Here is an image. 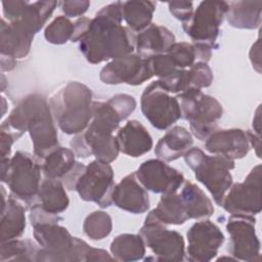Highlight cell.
<instances>
[{"label": "cell", "mask_w": 262, "mask_h": 262, "mask_svg": "<svg viewBox=\"0 0 262 262\" xmlns=\"http://www.w3.org/2000/svg\"><path fill=\"white\" fill-rule=\"evenodd\" d=\"M158 82L168 93L180 94L209 87L213 82V73L207 62L196 61L188 70L179 69L172 75L159 79Z\"/></svg>", "instance_id": "obj_19"}, {"label": "cell", "mask_w": 262, "mask_h": 262, "mask_svg": "<svg viewBox=\"0 0 262 262\" xmlns=\"http://www.w3.org/2000/svg\"><path fill=\"white\" fill-rule=\"evenodd\" d=\"M40 246L32 239H10L1 243L0 261H37Z\"/></svg>", "instance_id": "obj_34"}, {"label": "cell", "mask_w": 262, "mask_h": 262, "mask_svg": "<svg viewBox=\"0 0 262 262\" xmlns=\"http://www.w3.org/2000/svg\"><path fill=\"white\" fill-rule=\"evenodd\" d=\"M59 2L56 1H4L3 18L18 25L36 35L46 24Z\"/></svg>", "instance_id": "obj_16"}, {"label": "cell", "mask_w": 262, "mask_h": 262, "mask_svg": "<svg viewBox=\"0 0 262 262\" xmlns=\"http://www.w3.org/2000/svg\"><path fill=\"white\" fill-rule=\"evenodd\" d=\"M175 43L174 34L164 26L150 24L147 28L136 34L135 50L142 57L165 53Z\"/></svg>", "instance_id": "obj_25"}, {"label": "cell", "mask_w": 262, "mask_h": 262, "mask_svg": "<svg viewBox=\"0 0 262 262\" xmlns=\"http://www.w3.org/2000/svg\"><path fill=\"white\" fill-rule=\"evenodd\" d=\"M116 137L120 151L132 158L148 152L154 144L147 129L136 120L128 121L118 130Z\"/></svg>", "instance_id": "obj_22"}, {"label": "cell", "mask_w": 262, "mask_h": 262, "mask_svg": "<svg viewBox=\"0 0 262 262\" xmlns=\"http://www.w3.org/2000/svg\"><path fill=\"white\" fill-rule=\"evenodd\" d=\"M41 171L38 161L26 151L18 150L12 158H1V181L8 186L10 195L29 208L36 203Z\"/></svg>", "instance_id": "obj_6"}, {"label": "cell", "mask_w": 262, "mask_h": 262, "mask_svg": "<svg viewBox=\"0 0 262 262\" xmlns=\"http://www.w3.org/2000/svg\"><path fill=\"white\" fill-rule=\"evenodd\" d=\"M165 53L171 57L177 69L189 68L198 59L194 45L188 42H175Z\"/></svg>", "instance_id": "obj_37"}, {"label": "cell", "mask_w": 262, "mask_h": 262, "mask_svg": "<svg viewBox=\"0 0 262 262\" xmlns=\"http://www.w3.org/2000/svg\"><path fill=\"white\" fill-rule=\"evenodd\" d=\"M187 260L192 262H208L213 260L219 248L224 243L221 229L208 219L193 223L187 233Z\"/></svg>", "instance_id": "obj_17"}, {"label": "cell", "mask_w": 262, "mask_h": 262, "mask_svg": "<svg viewBox=\"0 0 262 262\" xmlns=\"http://www.w3.org/2000/svg\"><path fill=\"white\" fill-rule=\"evenodd\" d=\"M182 118L188 121L189 129L199 140H206L218 130V121L223 116L222 104L201 90L177 94Z\"/></svg>", "instance_id": "obj_8"}, {"label": "cell", "mask_w": 262, "mask_h": 262, "mask_svg": "<svg viewBox=\"0 0 262 262\" xmlns=\"http://www.w3.org/2000/svg\"><path fill=\"white\" fill-rule=\"evenodd\" d=\"M261 165H256L243 182L234 183L226 192L222 207L231 215L254 216L261 212Z\"/></svg>", "instance_id": "obj_13"}, {"label": "cell", "mask_w": 262, "mask_h": 262, "mask_svg": "<svg viewBox=\"0 0 262 262\" xmlns=\"http://www.w3.org/2000/svg\"><path fill=\"white\" fill-rule=\"evenodd\" d=\"M227 8L228 2L225 1H203L198 5L191 16L182 23L183 31L191 39L192 44L212 50L217 47L220 26Z\"/></svg>", "instance_id": "obj_9"}, {"label": "cell", "mask_w": 262, "mask_h": 262, "mask_svg": "<svg viewBox=\"0 0 262 262\" xmlns=\"http://www.w3.org/2000/svg\"><path fill=\"white\" fill-rule=\"evenodd\" d=\"M205 141V148L210 154L233 161L246 157L251 148L248 132L238 128L216 130Z\"/></svg>", "instance_id": "obj_20"}, {"label": "cell", "mask_w": 262, "mask_h": 262, "mask_svg": "<svg viewBox=\"0 0 262 262\" xmlns=\"http://www.w3.org/2000/svg\"><path fill=\"white\" fill-rule=\"evenodd\" d=\"M74 29V23L69 17L58 15L47 25L44 30V37L51 44L61 45L72 39Z\"/></svg>", "instance_id": "obj_36"}, {"label": "cell", "mask_w": 262, "mask_h": 262, "mask_svg": "<svg viewBox=\"0 0 262 262\" xmlns=\"http://www.w3.org/2000/svg\"><path fill=\"white\" fill-rule=\"evenodd\" d=\"M32 226L34 238L40 246L37 261H87L91 247L85 241L73 236L58 222H41Z\"/></svg>", "instance_id": "obj_5"}, {"label": "cell", "mask_w": 262, "mask_h": 262, "mask_svg": "<svg viewBox=\"0 0 262 262\" xmlns=\"http://www.w3.org/2000/svg\"><path fill=\"white\" fill-rule=\"evenodd\" d=\"M260 39L258 38L256 42L252 45V48L250 50V60L253 64V68L256 69L258 73H260L261 68V61H260Z\"/></svg>", "instance_id": "obj_42"}, {"label": "cell", "mask_w": 262, "mask_h": 262, "mask_svg": "<svg viewBox=\"0 0 262 262\" xmlns=\"http://www.w3.org/2000/svg\"><path fill=\"white\" fill-rule=\"evenodd\" d=\"M165 225H181L188 220L180 193L162 194L158 206L150 211Z\"/></svg>", "instance_id": "obj_32"}, {"label": "cell", "mask_w": 262, "mask_h": 262, "mask_svg": "<svg viewBox=\"0 0 262 262\" xmlns=\"http://www.w3.org/2000/svg\"><path fill=\"white\" fill-rule=\"evenodd\" d=\"M18 137L10 130L4 127H0V141H1V158H9L10 150L13 142Z\"/></svg>", "instance_id": "obj_41"}, {"label": "cell", "mask_w": 262, "mask_h": 262, "mask_svg": "<svg viewBox=\"0 0 262 262\" xmlns=\"http://www.w3.org/2000/svg\"><path fill=\"white\" fill-rule=\"evenodd\" d=\"M152 1H122V15L127 27L134 33H139L151 24L156 9Z\"/></svg>", "instance_id": "obj_31"}, {"label": "cell", "mask_w": 262, "mask_h": 262, "mask_svg": "<svg viewBox=\"0 0 262 262\" xmlns=\"http://www.w3.org/2000/svg\"><path fill=\"white\" fill-rule=\"evenodd\" d=\"M59 4L61 5V10L67 17H76L83 15L87 11L90 2L87 0H72L62 1L59 2Z\"/></svg>", "instance_id": "obj_40"}, {"label": "cell", "mask_w": 262, "mask_h": 262, "mask_svg": "<svg viewBox=\"0 0 262 262\" xmlns=\"http://www.w3.org/2000/svg\"><path fill=\"white\" fill-rule=\"evenodd\" d=\"M260 106L261 105H258L256 112H255V116H254V119H253V123H252V126H253V130H254V133L258 136H260V131H261V124H260Z\"/></svg>", "instance_id": "obj_45"}, {"label": "cell", "mask_w": 262, "mask_h": 262, "mask_svg": "<svg viewBox=\"0 0 262 262\" xmlns=\"http://www.w3.org/2000/svg\"><path fill=\"white\" fill-rule=\"evenodd\" d=\"M1 78H2V88H1V91H4V89H5V87H4V85H5V76L2 74Z\"/></svg>", "instance_id": "obj_46"}, {"label": "cell", "mask_w": 262, "mask_h": 262, "mask_svg": "<svg viewBox=\"0 0 262 262\" xmlns=\"http://www.w3.org/2000/svg\"><path fill=\"white\" fill-rule=\"evenodd\" d=\"M48 104L58 128L69 135L83 132L92 119V91L77 81L56 89L49 96Z\"/></svg>", "instance_id": "obj_4"}, {"label": "cell", "mask_w": 262, "mask_h": 262, "mask_svg": "<svg viewBox=\"0 0 262 262\" xmlns=\"http://www.w3.org/2000/svg\"><path fill=\"white\" fill-rule=\"evenodd\" d=\"M112 203L118 208L132 214H141L149 208L147 190L138 181L135 172L128 174L115 184L112 192Z\"/></svg>", "instance_id": "obj_21"}, {"label": "cell", "mask_w": 262, "mask_h": 262, "mask_svg": "<svg viewBox=\"0 0 262 262\" xmlns=\"http://www.w3.org/2000/svg\"><path fill=\"white\" fill-rule=\"evenodd\" d=\"M154 77L148 58L130 53L107 62L99 73V79L107 85L127 84L137 86Z\"/></svg>", "instance_id": "obj_15"}, {"label": "cell", "mask_w": 262, "mask_h": 262, "mask_svg": "<svg viewBox=\"0 0 262 262\" xmlns=\"http://www.w3.org/2000/svg\"><path fill=\"white\" fill-rule=\"evenodd\" d=\"M183 157L196 180L209 190L214 202L221 206L232 185L230 171L234 169V161L220 155L209 156L199 147L189 148Z\"/></svg>", "instance_id": "obj_7"}, {"label": "cell", "mask_w": 262, "mask_h": 262, "mask_svg": "<svg viewBox=\"0 0 262 262\" xmlns=\"http://www.w3.org/2000/svg\"><path fill=\"white\" fill-rule=\"evenodd\" d=\"M180 195L188 219L204 220L213 215L214 207L212 201L193 182L189 180L184 181Z\"/></svg>", "instance_id": "obj_30"}, {"label": "cell", "mask_w": 262, "mask_h": 262, "mask_svg": "<svg viewBox=\"0 0 262 262\" xmlns=\"http://www.w3.org/2000/svg\"><path fill=\"white\" fill-rule=\"evenodd\" d=\"M248 132V136H249V140H250V144L251 146L254 147V149L256 150V155L258 158H260V136L256 135L254 132H251V131H247Z\"/></svg>", "instance_id": "obj_43"}, {"label": "cell", "mask_w": 262, "mask_h": 262, "mask_svg": "<svg viewBox=\"0 0 262 262\" xmlns=\"http://www.w3.org/2000/svg\"><path fill=\"white\" fill-rule=\"evenodd\" d=\"M110 250L115 260L137 261L145 255V244L139 233H122L113 239Z\"/></svg>", "instance_id": "obj_33"}, {"label": "cell", "mask_w": 262, "mask_h": 262, "mask_svg": "<svg viewBox=\"0 0 262 262\" xmlns=\"http://www.w3.org/2000/svg\"><path fill=\"white\" fill-rule=\"evenodd\" d=\"M135 107V98L125 93L116 94L107 101H93L92 119L83 132L72 138L71 149L79 158L94 156L104 163L114 162L120 152L114 132Z\"/></svg>", "instance_id": "obj_1"}, {"label": "cell", "mask_w": 262, "mask_h": 262, "mask_svg": "<svg viewBox=\"0 0 262 262\" xmlns=\"http://www.w3.org/2000/svg\"><path fill=\"white\" fill-rule=\"evenodd\" d=\"M34 205L49 215L59 216L70 205L66 186L60 180L45 178L41 182Z\"/></svg>", "instance_id": "obj_27"}, {"label": "cell", "mask_w": 262, "mask_h": 262, "mask_svg": "<svg viewBox=\"0 0 262 262\" xmlns=\"http://www.w3.org/2000/svg\"><path fill=\"white\" fill-rule=\"evenodd\" d=\"M168 8L175 18L184 23L193 12V3L190 1H170L168 2Z\"/></svg>", "instance_id": "obj_39"}, {"label": "cell", "mask_w": 262, "mask_h": 262, "mask_svg": "<svg viewBox=\"0 0 262 262\" xmlns=\"http://www.w3.org/2000/svg\"><path fill=\"white\" fill-rule=\"evenodd\" d=\"M35 35L27 29L1 19L0 55L12 59H20L30 52Z\"/></svg>", "instance_id": "obj_23"}, {"label": "cell", "mask_w": 262, "mask_h": 262, "mask_svg": "<svg viewBox=\"0 0 262 262\" xmlns=\"http://www.w3.org/2000/svg\"><path fill=\"white\" fill-rule=\"evenodd\" d=\"M114 186V170L112 166L110 163L95 159L85 166L75 183V190L81 200L93 202L104 209L113 204L112 192Z\"/></svg>", "instance_id": "obj_11"}, {"label": "cell", "mask_w": 262, "mask_h": 262, "mask_svg": "<svg viewBox=\"0 0 262 262\" xmlns=\"http://www.w3.org/2000/svg\"><path fill=\"white\" fill-rule=\"evenodd\" d=\"M16 66V60L9 58V57H4L1 56V71L5 72V71H11L15 68Z\"/></svg>", "instance_id": "obj_44"}, {"label": "cell", "mask_w": 262, "mask_h": 262, "mask_svg": "<svg viewBox=\"0 0 262 262\" xmlns=\"http://www.w3.org/2000/svg\"><path fill=\"white\" fill-rule=\"evenodd\" d=\"M135 174L141 185L154 193H174L185 181L181 172L160 159L144 161Z\"/></svg>", "instance_id": "obj_18"}, {"label": "cell", "mask_w": 262, "mask_h": 262, "mask_svg": "<svg viewBox=\"0 0 262 262\" xmlns=\"http://www.w3.org/2000/svg\"><path fill=\"white\" fill-rule=\"evenodd\" d=\"M192 143V136L186 128L174 126L160 138L155 147V155L160 160L172 162L183 157Z\"/></svg>", "instance_id": "obj_26"}, {"label": "cell", "mask_w": 262, "mask_h": 262, "mask_svg": "<svg viewBox=\"0 0 262 262\" xmlns=\"http://www.w3.org/2000/svg\"><path fill=\"white\" fill-rule=\"evenodd\" d=\"M140 106L145 119L159 130L168 129L182 117L178 99L163 89L158 80L144 88Z\"/></svg>", "instance_id": "obj_12"}, {"label": "cell", "mask_w": 262, "mask_h": 262, "mask_svg": "<svg viewBox=\"0 0 262 262\" xmlns=\"http://www.w3.org/2000/svg\"><path fill=\"white\" fill-rule=\"evenodd\" d=\"M122 1L99 9L79 39V48L87 61L96 64L135 50L136 34L122 26Z\"/></svg>", "instance_id": "obj_2"}, {"label": "cell", "mask_w": 262, "mask_h": 262, "mask_svg": "<svg viewBox=\"0 0 262 262\" xmlns=\"http://www.w3.org/2000/svg\"><path fill=\"white\" fill-rule=\"evenodd\" d=\"M256 219L254 216L231 215L226 223L229 234L227 251L234 260L259 262L260 241L256 233Z\"/></svg>", "instance_id": "obj_14"}, {"label": "cell", "mask_w": 262, "mask_h": 262, "mask_svg": "<svg viewBox=\"0 0 262 262\" xmlns=\"http://www.w3.org/2000/svg\"><path fill=\"white\" fill-rule=\"evenodd\" d=\"M139 234L143 238L145 247L149 248L154 254L152 258L145 260L178 262L185 259L183 236L176 230L168 229L167 225L159 221L151 212L146 215Z\"/></svg>", "instance_id": "obj_10"}, {"label": "cell", "mask_w": 262, "mask_h": 262, "mask_svg": "<svg viewBox=\"0 0 262 262\" xmlns=\"http://www.w3.org/2000/svg\"><path fill=\"white\" fill-rule=\"evenodd\" d=\"M113 229L111 216L104 211H94L90 213L83 222L84 233L93 241L106 237Z\"/></svg>", "instance_id": "obj_35"}, {"label": "cell", "mask_w": 262, "mask_h": 262, "mask_svg": "<svg viewBox=\"0 0 262 262\" xmlns=\"http://www.w3.org/2000/svg\"><path fill=\"white\" fill-rule=\"evenodd\" d=\"M262 1H231L225 17L236 29L254 30L261 25Z\"/></svg>", "instance_id": "obj_28"}, {"label": "cell", "mask_w": 262, "mask_h": 262, "mask_svg": "<svg viewBox=\"0 0 262 262\" xmlns=\"http://www.w3.org/2000/svg\"><path fill=\"white\" fill-rule=\"evenodd\" d=\"M147 58L149 60V64H150L154 76L159 77V79L166 78L172 75L175 71L179 70L177 69V67L171 59V57L166 53L154 55Z\"/></svg>", "instance_id": "obj_38"}, {"label": "cell", "mask_w": 262, "mask_h": 262, "mask_svg": "<svg viewBox=\"0 0 262 262\" xmlns=\"http://www.w3.org/2000/svg\"><path fill=\"white\" fill-rule=\"evenodd\" d=\"M71 148L57 146L42 160V172L46 178L63 181L77 168L79 162Z\"/></svg>", "instance_id": "obj_29"}, {"label": "cell", "mask_w": 262, "mask_h": 262, "mask_svg": "<svg viewBox=\"0 0 262 262\" xmlns=\"http://www.w3.org/2000/svg\"><path fill=\"white\" fill-rule=\"evenodd\" d=\"M1 243L19 237L26 229V207L12 195L7 196L1 186Z\"/></svg>", "instance_id": "obj_24"}, {"label": "cell", "mask_w": 262, "mask_h": 262, "mask_svg": "<svg viewBox=\"0 0 262 262\" xmlns=\"http://www.w3.org/2000/svg\"><path fill=\"white\" fill-rule=\"evenodd\" d=\"M48 100L34 93L24 97L11 111L1 126L7 128L18 138L29 132L34 155L43 160L58 145V135Z\"/></svg>", "instance_id": "obj_3"}]
</instances>
